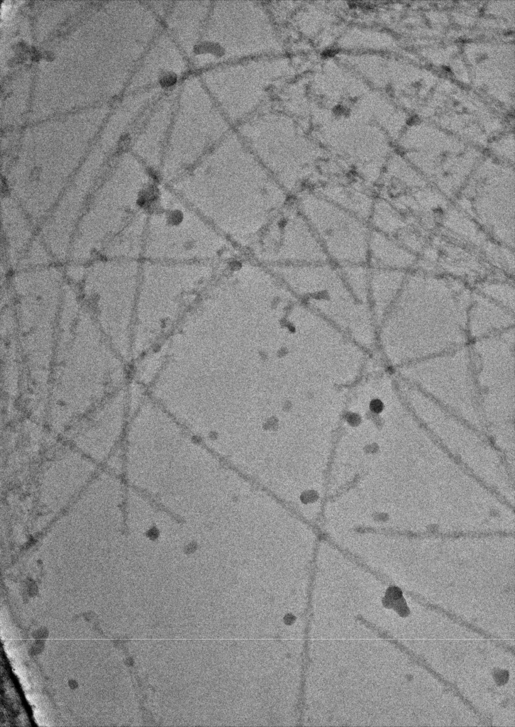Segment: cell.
Wrapping results in <instances>:
<instances>
[{
    "label": "cell",
    "mask_w": 515,
    "mask_h": 727,
    "mask_svg": "<svg viewBox=\"0 0 515 727\" xmlns=\"http://www.w3.org/2000/svg\"><path fill=\"white\" fill-rule=\"evenodd\" d=\"M493 240L514 249V170L487 160L478 164L452 202Z\"/></svg>",
    "instance_id": "cell-1"
},
{
    "label": "cell",
    "mask_w": 515,
    "mask_h": 727,
    "mask_svg": "<svg viewBox=\"0 0 515 727\" xmlns=\"http://www.w3.org/2000/svg\"><path fill=\"white\" fill-rule=\"evenodd\" d=\"M327 259L338 266L367 264L371 227L368 222L311 190L292 198Z\"/></svg>",
    "instance_id": "cell-2"
},
{
    "label": "cell",
    "mask_w": 515,
    "mask_h": 727,
    "mask_svg": "<svg viewBox=\"0 0 515 727\" xmlns=\"http://www.w3.org/2000/svg\"><path fill=\"white\" fill-rule=\"evenodd\" d=\"M375 194L393 206L411 225L431 236L452 203L409 163L398 158L387 161Z\"/></svg>",
    "instance_id": "cell-3"
},
{
    "label": "cell",
    "mask_w": 515,
    "mask_h": 727,
    "mask_svg": "<svg viewBox=\"0 0 515 727\" xmlns=\"http://www.w3.org/2000/svg\"><path fill=\"white\" fill-rule=\"evenodd\" d=\"M249 251L254 260L267 267L328 261L293 199L269 222Z\"/></svg>",
    "instance_id": "cell-4"
},
{
    "label": "cell",
    "mask_w": 515,
    "mask_h": 727,
    "mask_svg": "<svg viewBox=\"0 0 515 727\" xmlns=\"http://www.w3.org/2000/svg\"><path fill=\"white\" fill-rule=\"evenodd\" d=\"M414 269L467 280L504 275L494 270L479 250L437 231L419 255Z\"/></svg>",
    "instance_id": "cell-5"
},
{
    "label": "cell",
    "mask_w": 515,
    "mask_h": 727,
    "mask_svg": "<svg viewBox=\"0 0 515 727\" xmlns=\"http://www.w3.org/2000/svg\"><path fill=\"white\" fill-rule=\"evenodd\" d=\"M314 192L367 222L376 199L375 190L355 175L328 182Z\"/></svg>",
    "instance_id": "cell-6"
},
{
    "label": "cell",
    "mask_w": 515,
    "mask_h": 727,
    "mask_svg": "<svg viewBox=\"0 0 515 727\" xmlns=\"http://www.w3.org/2000/svg\"><path fill=\"white\" fill-rule=\"evenodd\" d=\"M418 258L393 239L371 230L367 261L370 267L408 272L415 268Z\"/></svg>",
    "instance_id": "cell-7"
},
{
    "label": "cell",
    "mask_w": 515,
    "mask_h": 727,
    "mask_svg": "<svg viewBox=\"0 0 515 727\" xmlns=\"http://www.w3.org/2000/svg\"><path fill=\"white\" fill-rule=\"evenodd\" d=\"M368 223L372 229L406 246L421 235L431 236L413 226L406 219L387 201L376 197Z\"/></svg>",
    "instance_id": "cell-8"
},
{
    "label": "cell",
    "mask_w": 515,
    "mask_h": 727,
    "mask_svg": "<svg viewBox=\"0 0 515 727\" xmlns=\"http://www.w3.org/2000/svg\"><path fill=\"white\" fill-rule=\"evenodd\" d=\"M437 232L477 250L491 239L470 217L452 202L443 213Z\"/></svg>",
    "instance_id": "cell-9"
},
{
    "label": "cell",
    "mask_w": 515,
    "mask_h": 727,
    "mask_svg": "<svg viewBox=\"0 0 515 727\" xmlns=\"http://www.w3.org/2000/svg\"><path fill=\"white\" fill-rule=\"evenodd\" d=\"M209 10L204 5H179L172 9V33L192 54L201 40Z\"/></svg>",
    "instance_id": "cell-10"
},
{
    "label": "cell",
    "mask_w": 515,
    "mask_h": 727,
    "mask_svg": "<svg viewBox=\"0 0 515 727\" xmlns=\"http://www.w3.org/2000/svg\"><path fill=\"white\" fill-rule=\"evenodd\" d=\"M356 619H357V621L360 622L362 624L365 625L367 628H368L370 630H372V631L375 632L378 635H380V637H381V638L388 640L390 643H392L394 646H396L399 650H400L401 651H402L404 653H406L411 658V660H412L416 664H418L419 665L422 667L423 669L427 670L436 679H437L444 686H445L447 688H448L456 696H458L464 703V704L465 706H467L471 711H472L482 721L484 719L483 716H482V714L480 712V711L477 708H475V706L473 705V704L470 701H469L466 697H465L463 695L462 692L460 691V689L458 688V687L455 684L451 683L450 682L447 681L438 672L435 671L428 664V662H426V660L425 659H423L421 656L416 655V653L413 652L411 650H409L405 645L402 644L400 642H399L398 640H397L394 638H393L392 637H391V635H389V634L387 631H385V630H382V628L377 627V625H375L372 623L367 621L362 616H360V615L357 616Z\"/></svg>",
    "instance_id": "cell-11"
},
{
    "label": "cell",
    "mask_w": 515,
    "mask_h": 727,
    "mask_svg": "<svg viewBox=\"0 0 515 727\" xmlns=\"http://www.w3.org/2000/svg\"><path fill=\"white\" fill-rule=\"evenodd\" d=\"M480 252L494 270L507 276L514 275V249L489 239Z\"/></svg>",
    "instance_id": "cell-12"
},
{
    "label": "cell",
    "mask_w": 515,
    "mask_h": 727,
    "mask_svg": "<svg viewBox=\"0 0 515 727\" xmlns=\"http://www.w3.org/2000/svg\"><path fill=\"white\" fill-rule=\"evenodd\" d=\"M382 603L384 608L394 609L402 618H406L411 613L403 596L402 590L394 585L390 586L387 589Z\"/></svg>",
    "instance_id": "cell-13"
},
{
    "label": "cell",
    "mask_w": 515,
    "mask_h": 727,
    "mask_svg": "<svg viewBox=\"0 0 515 727\" xmlns=\"http://www.w3.org/2000/svg\"><path fill=\"white\" fill-rule=\"evenodd\" d=\"M382 403L378 400H374L370 405L371 409L376 412H379L382 410Z\"/></svg>",
    "instance_id": "cell-14"
},
{
    "label": "cell",
    "mask_w": 515,
    "mask_h": 727,
    "mask_svg": "<svg viewBox=\"0 0 515 727\" xmlns=\"http://www.w3.org/2000/svg\"><path fill=\"white\" fill-rule=\"evenodd\" d=\"M9 6V1H4L1 3V15L4 14L8 10Z\"/></svg>",
    "instance_id": "cell-15"
},
{
    "label": "cell",
    "mask_w": 515,
    "mask_h": 727,
    "mask_svg": "<svg viewBox=\"0 0 515 727\" xmlns=\"http://www.w3.org/2000/svg\"><path fill=\"white\" fill-rule=\"evenodd\" d=\"M359 420H360L359 417L358 415H354V414L351 415L349 417V418H348L349 422H351L352 424H356L357 422H359Z\"/></svg>",
    "instance_id": "cell-16"
}]
</instances>
